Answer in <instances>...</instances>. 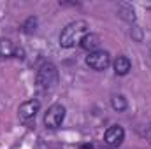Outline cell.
Instances as JSON below:
<instances>
[{"label": "cell", "mask_w": 151, "mask_h": 149, "mask_svg": "<svg viewBox=\"0 0 151 149\" xmlns=\"http://www.w3.org/2000/svg\"><path fill=\"white\" fill-rule=\"evenodd\" d=\"M88 34V23L83 21V19H77L69 23L62 34H60V46L69 49V47H74L76 44H81V40L84 39V35Z\"/></svg>", "instance_id": "1"}, {"label": "cell", "mask_w": 151, "mask_h": 149, "mask_svg": "<svg viewBox=\"0 0 151 149\" xmlns=\"http://www.w3.org/2000/svg\"><path fill=\"white\" fill-rule=\"evenodd\" d=\"M56 84H58V69L53 63H49V62L42 63L37 70V75H35L37 90H40V91H51Z\"/></svg>", "instance_id": "2"}, {"label": "cell", "mask_w": 151, "mask_h": 149, "mask_svg": "<svg viewBox=\"0 0 151 149\" xmlns=\"http://www.w3.org/2000/svg\"><path fill=\"white\" fill-rule=\"evenodd\" d=\"M86 65L91 70H95V72H102V70H106L111 65V54L107 51H102V49H97L93 53H88Z\"/></svg>", "instance_id": "3"}, {"label": "cell", "mask_w": 151, "mask_h": 149, "mask_svg": "<svg viewBox=\"0 0 151 149\" xmlns=\"http://www.w3.org/2000/svg\"><path fill=\"white\" fill-rule=\"evenodd\" d=\"M40 111V102L32 98V100H27L19 105L18 109V116H19V121L27 126H32V123L35 121V116Z\"/></svg>", "instance_id": "4"}, {"label": "cell", "mask_w": 151, "mask_h": 149, "mask_svg": "<svg viewBox=\"0 0 151 149\" xmlns=\"http://www.w3.org/2000/svg\"><path fill=\"white\" fill-rule=\"evenodd\" d=\"M65 107L62 105V104H53L47 112L44 114V125L47 126V128H51V130H55V128H58V126H62V123H63V119H65Z\"/></svg>", "instance_id": "5"}, {"label": "cell", "mask_w": 151, "mask_h": 149, "mask_svg": "<svg viewBox=\"0 0 151 149\" xmlns=\"http://www.w3.org/2000/svg\"><path fill=\"white\" fill-rule=\"evenodd\" d=\"M123 140H125V130H123V126H119V125L109 126V128L106 130V133H104V142H106L107 148H111V149L119 148V146L123 144Z\"/></svg>", "instance_id": "6"}, {"label": "cell", "mask_w": 151, "mask_h": 149, "mask_svg": "<svg viewBox=\"0 0 151 149\" xmlns=\"http://www.w3.org/2000/svg\"><path fill=\"white\" fill-rule=\"evenodd\" d=\"M23 49L16 47L11 39H0V56L2 58H23Z\"/></svg>", "instance_id": "7"}, {"label": "cell", "mask_w": 151, "mask_h": 149, "mask_svg": "<svg viewBox=\"0 0 151 149\" xmlns=\"http://www.w3.org/2000/svg\"><path fill=\"white\" fill-rule=\"evenodd\" d=\"M132 70V62L127 56H118L114 60V72L116 75H127Z\"/></svg>", "instance_id": "8"}, {"label": "cell", "mask_w": 151, "mask_h": 149, "mask_svg": "<svg viewBox=\"0 0 151 149\" xmlns=\"http://www.w3.org/2000/svg\"><path fill=\"white\" fill-rule=\"evenodd\" d=\"M99 44H100V37L97 34H86L84 39L81 40V47L86 49V51H90V53L97 51L99 49Z\"/></svg>", "instance_id": "9"}, {"label": "cell", "mask_w": 151, "mask_h": 149, "mask_svg": "<svg viewBox=\"0 0 151 149\" xmlns=\"http://www.w3.org/2000/svg\"><path fill=\"white\" fill-rule=\"evenodd\" d=\"M111 105H113L114 111H118V112L127 111V107H128V104H127V98H125L123 95H114L113 98H111Z\"/></svg>", "instance_id": "10"}, {"label": "cell", "mask_w": 151, "mask_h": 149, "mask_svg": "<svg viewBox=\"0 0 151 149\" xmlns=\"http://www.w3.org/2000/svg\"><path fill=\"white\" fill-rule=\"evenodd\" d=\"M119 11H121V18L128 21H135V11L130 4H119Z\"/></svg>", "instance_id": "11"}, {"label": "cell", "mask_w": 151, "mask_h": 149, "mask_svg": "<svg viewBox=\"0 0 151 149\" xmlns=\"http://www.w3.org/2000/svg\"><path fill=\"white\" fill-rule=\"evenodd\" d=\"M21 28H23V32H25V34H34V32H35V28H37V18L30 16V18L21 25Z\"/></svg>", "instance_id": "12"}, {"label": "cell", "mask_w": 151, "mask_h": 149, "mask_svg": "<svg viewBox=\"0 0 151 149\" xmlns=\"http://www.w3.org/2000/svg\"><path fill=\"white\" fill-rule=\"evenodd\" d=\"M79 149H93V146H91L90 142H86V144H81V146H79Z\"/></svg>", "instance_id": "13"}, {"label": "cell", "mask_w": 151, "mask_h": 149, "mask_svg": "<svg viewBox=\"0 0 151 149\" xmlns=\"http://www.w3.org/2000/svg\"><path fill=\"white\" fill-rule=\"evenodd\" d=\"M144 7H146V9H151V2H148V4H144Z\"/></svg>", "instance_id": "14"}, {"label": "cell", "mask_w": 151, "mask_h": 149, "mask_svg": "<svg viewBox=\"0 0 151 149\" xmlns=\"http://www.w3.org/2000/svg\"><path fill=\"white\" fill-rule=\"evenodd\" d=\"M150 56H151V44H150Z\"/></svg>", "instance_id": "15"}]
</instances>
